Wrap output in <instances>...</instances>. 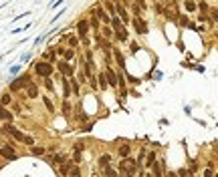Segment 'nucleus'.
Returning <instances> with one entry per match:
<instances>
[{"instance_id":"obj_53","label":"nucleus","mask_w":218,"mask_h":177,"mask_svg":"<svg viewBox=\"0 0 218 177\" xmlns=\"http://www.w3.org/2000/svg\"><path fill=\"white\" fill-rule=\"evenodd\" d=\"M143 177H154V175H143Z\"/></svg>"},{"instance_id":"obj_30","label":"nucleus","mask_w":218,"mask_h":177,"mask_svg":"<svg viewBox=\"0 0 218 177\" xmlns=\"http://www.w3.org/2000/svg\"><path fill=\"white\" fill-rule=\"evenodd\" d=\"M69 177H81V169L77 165H73V169L69 171Z\"/></svg>"},{"instance_id":"obj_8","label":"nucleus","mask_w":218,"mask_h":177,"mask_svg":"<svg viewBox=\"0 0 218 177\" xmlns=\"http://www.w3.org/2000/svg\"><path fill=\"white\" fill-rule=\"evenodd\" d=\"M0 155H2V157H4V159H8V161H14V159H16V157H18V155H16V151H14V149H12L10 145H4V147H2V149H0Z\"/></svg>"},{"instance_id":"obj_12","label":"nucleus","mask_w":218,"mask_h":177,"mask_svg":"<svg viewBox=\"0 0 218 177\" xmlns=\"http://www.w3.org/2000/svg\"><path fill=\"white\" fill-rule=\"evenodd\" d=\"M115 38H117L119 42H125L127 38H129V32H127V26H121L119 30H115Z\"/></svg>"},{"instance_id":"obj_36","label":"nucleus","mask_w":218,"mask_h":177,"mask_svg":"<svg viewBox=\"0 0 218 177\" xmlns=\"http://www.w3.org/2000/svg\"><path fill=\"white\" fill-rule=\"evenodd\" d=\"M28 28H30V22H28V24H24V26H20V28H14V30H12V34H18V32H24V30H28Z\"/></svg>"},{"instance_id":"obj_29","label":"nucleus","mask_w":218,"mask_h":177,"mask_svg":"<svg viewBox=\"0 0 218 177\" xmlns=\"http://www.w3.org/2000/svg\"><path fill=\"white\" fill-rule=\"evenodd\" d=\"M43 103H45V107L49 109V113H53V111H55V107H53V103H51L49 97H43Z\"/></svg>"},{"instance_id":"obj_22","label":"nucleus","mask_w":218,"mask_h":177,"mask_svg":"<svg viewBox=\"0 0 218 177\" xmlns=\"http://www.w3.org/2000/svg\"><path fill=\"white\" fill-rule=\"evenodd\" d=\"M97 81H99V87H101V88H107V85H109V83H107V77H105V71L99 75V77H97Z\"/></svg>"},{"instance_id":"obj_26","label":"nucleus","mask_w":218,"mask_h":177,"mask_svg":"<svg viewBox=\"0 0 218 177\" xmlns=\"http://www.w3.org/2000/svg\"><path fill=\"white\" fill-rule=\"evenodd\" d=\"M81 40H79V36H73V34H69V48H73V46H77Z\"/></svg>"},{"instance_id":"obj_31","label":"nucleus","mask_w":218,"mask_h":177,"mask_svg":"<svg viewBox=\"0 0 218 177\" xmlns=\"http://www.w3.org/2000/svg\"><path fill=\"white\" fill-rule=\"evenodd\" d=\"M103 177H119V175L115 173L111 167H107V169H103Z\"/></svg>"},{"instance_id":"obj_46","label":"nucleus","mask_w":218,"mask_h":177,"mask_svg":"<svg viewBox=\"0 0 218 177\" xmlns=\"http://www.w3.org/2000/svg\"><path fill=\"white\" fill-rule=\"evenodd\" d=\"M119 177H133V175L127 173V171H123V169H119Z\"/></svg>"},{"instance_id":"obj_20","label":"nucleus","mask_w":218,"mask_h":177,"mask_svg":"<svg viewBox=\"0 0 218 177\" xmlns=\"http://www.w3.org/2000/svg\"><path fill=\"white\" fill-rule=\"evenodd\" d=\"M109 163H111V155H101V157H99V165L103 167V169H107Z\"/></svg>"},{"instance_id":"obj_23","label":"nucleus","mask_w":218,"mask_h":177,"mask_svg":"<svg viewBox=\"0 0 218 177\" xmlns=\"http://www.w3.org/2000/svg\"><path fill=\"white\" fill-rule=\"evenodd\" d=\"M184 8H186L188 12H194L196 10V2L194 0H186V2H184Z\"/></svg>"},{"instance_id":"obj_41","label":"nucleus","mask_w":218,"mask_h":177,"mask_svg":"<svg viewBox=\"0 0 218 177\" xmlns=\"http://www.w3.org/2000/svg\"><path fill=\"white\" fill-rule=\"evenodd\" d=\"M85 60H89V63H93V53L89 50V48L85 50Z\"/></svg>"},{"instance_id":"obj_37","label":"nucleus","mask_w":218,"mask_h":177,"mask_svg":"<svg viewBox=\"0 0 218 177\" xmlns=\"http://www.w3.org/2000/svg\"><path fill=\"white\" fill-rule=\"evenodd\" d=\"M63 14H65V8H61V12H57V14H55V16H53V18H51V24H55V22H57L59 18H61V16H63Z\"/></svg>"},{"instance_id":"obj_21","label":"nucleus","mask_w":218,"mask_h":177,"mask_svg":"<svg viewBox=\"0 0 218 177\" xmlns=\"http://www.w3.org/2000/svg\"><path fill=\"white\" fill-rule=\"evenodd\" d=\"M69 83H71V88H73V95H77V97H79L81 88H79V83H77V78H69Z\"/></svg>"},{"instance_id":"obj_1","label":"nucleus","mask_w":218,"mask_h":177,"mask_svg":"<svg viewBox=\"0 0 218 177\" xmlns=\"http://www.w3.org/2000/svg\"><path fill=\"white\" fill-rule=\"evenodd\" d=\"M4 133H8L12 139H16V141H20V143H24V145H30V147L35 145V139H33V137H28V135H24L22 131H18L12 123H6V125H4Z\"/></svg>"},{"instance_id":"obj_16","label":"nucleus","mask_w":218,"mask_h":177,"mask_svg":"<svg viewBox=\"0 0 218 177\" xmlns=\"http://www.w3.org/2000/svg\"><path fill=\"white\" fill-rule=\"evenodd\" d=\"M91 14H93V12H91ZM89 26H91L95 32H99V28H101V20H99V18H97V16L93 14L91 18H89Z\"/></svg>"},{"instance_id":"obj_54","label":"nucleus","mask_w":218,"mask_h":177,"mask_svg":"<svg viewBox=\"0 0 218 177\" xmlns=\"http://www.w3.org/2000/svg\"><path fill=\"white\" fill-rule=\"evenodd\" d=\"M0 60H2V56H0Z\"/></svg>"},{"instance_id":"obj_39","label":"nucleus","mask_w":218,"mask_h":177,"mask_svg":"<svg viewBox=\"0 0 218 177\" xmlns=\"http://www.w3.org/2000/svg\"><path fill=\"white\" fill-rule=\"evenodd\" d=\"M210 16H212L214 22H218V8H212V10H210Z\"/></svg>"},{"instance_id":"obj_25","label":"nucleus","mask_w":218,"mask_h":177,"mask_svg":"<svg viewBox=\"0 0 218 177\" xmlns=\"http://www.w3.org/2000/svg\"><path fill=\"white\" fill-rule=\"evenodd\" d=\"M10 101H12L10 93H4V95H2V99H0V105H2V107H6V105H8Z\"/></svg>"},{"instance_id":"obj_18","label":"nucleus","mask_w":218,"mask_h":177,"mask_svg":"<svg viewBox=\"0 0 218 177\" xmlns=\"http://www.w3.org/2000/svg\"><path fill=\"white\" fill-rule=\"evenodd\" d=\"M121 26H125V24L121 22V18H119V16H111V28H113V32H115V30H119Z\"/></svg>"},{"instance_id":"obj_35","label":"nucleus","mask_w":218,"mask_h":177,"mask_svg":"<svg viewBox=\"0 0 218 177\" xmlns=\"http://www.w3.org/2000/svg\"><path fill=\"white\" fill-rule=\"evenodd\" d=\"M49 32H51V30H46V32H43V34H41V36H38V38H36V40H35V46H38V44L43 42V40H45L46 36H49Z\"/></svg>"},{"instance_id":"obj_38","label":"nucleus","mask_w":218,"mask_h":177,"mask_svg":"<svg viewBox=\"0 0 218 177\" xmlns=\"http://www.w3.org/2000/svg\"><path fill=\"white\" fill-rule=\"evenodd\" d=\"M20 66L22 65H12L10 66V75H18V73H20Z\"/></svg>"},{"instance_id":"obj_14","label":"nucleus","mask_w":218,"mask_h":177,"mask_svg":"<svg viewBox=\"0 0 218 177\" xmlns=\"http://www.w3.org/2000/svg\"><path fill=\"white\" fill-rule=\"evenodd\" d=\"M99 32H101V36H103V38H107V40H109L111 36H115L113 28H111V24H105V26L101 28V30H99Z\"/></svg>"},{"instance_id":"obj_6","label":"nucleus","mask_w":218,"mask_h":177,"mask_svg":"<svg viewBox=\"0 0 218 177\" xmlns=\"http://www.w3.org/2000/svg\"><path fill=\"white\" fill-rule=\"evenodd\" d=\"M57 68H59V73H61L63 77H71V75L75 73V68H73V65H71L69 60H61L57 65Z\"/></svg>"},{"instance_id":"obj_40","label":"nucleus","mask_w":218,"mask_h":177,"mask_svg":"<svg viewBox=\"0 0 218 177\" xmlns=\"http://www.w3.org/2000/svg\"><path fill=\"white\" fill-rule=\"evenodd\" d=\"M198 8L202 10V14H206V12H208V4H206V2H200V4H198Z\"/></svg>"},{"instance_id":"obj_24","label":"nucleus","mask_w":218,"mask_h":177,"mask_svg":"<svg viewBox=\"0 0 218 177\" xmlns=\"http://www.w3.org/2000/svg\"><path fill=\"white\" fill-rule=\"evenodd\" d=\"M154 177H164V171H162V165L160 163H154Z\"/></svg>"},{"instance_id":"obj_34","label":"nucleus","mask_w":218,"mask_h":177,"mask_svg":"<svg viewBox=\"0 0 218 177\" xmlns=\"http://www.w3.org/2000/svg\"><path fill=\"white\" fill-rule=\"evenodd\" d=\"M63 115H65V117H69V115H71V105L67 103V101L63 103Z\"/></svg>"},{"instance_id":"obj_47","label":"nucleus","mask_w":218,"mask_h":177,"mask_svg":"<svg viewBox=\"0 0 218 177\" xmlns=\"http://www.w3.org/2000/svg\"><path fill=\"white\" fill-rule=\"evenodd\" d=\"M204 177H214V173H212V169H210V167L204 171Z\"/></svg>"},{"instance_id":"obj_19","label":"nucleus","mask_w":218,"mask_h":177,"mask_svg":"<svg viewBox=\"0 0 218 177\" xmlns=\"http://www.w3.org/2000/svg\"><path fill=\"white\" fill-rule=\"evenodd\" d=\"M71 169H73V161H63V163H61V173H63V175H69Z\"/></svg>"},{"instance_id":"obj_33","label":"nucleus","mask_w":218,"mask_h":177,"mask_svg":"<svg viewBox=\"0 0 218 177\" xmlns=\"http://www.w3.org/2000/svg\"><path fill=\"white\" fill-rule=\"evenodd\" d=\"M154 163H156V153H149V155H148V161H146V165H148V167H154Z\"/></svg>"},{"instance_id":"obj_52","label":"nucleus","mask_w":218,"mask_h":177,"mask_svg":"<svg viewBox=\"0 0 218 177\" xmlns=\"http://www.w3.org/2000/svg\"><path fill=\"white\" fill-rule=\"evenodd\" d=\"M111 2H113V4H117V2H121V0H111Z\"/></svg>"},{"instance_id":"obj_3","label":"nucleus","mask_w":218,"mask_h":177,"mask_svg":"<svg viewBox=\"0 0 218 177\" xmlns=\"http://www.w3.org/2000/svg\"><path fill=\"white\" fill-rule=\"evenodd\" d=\"M28 83H33V81H30V77H28V73H24V75H20V77L14 78L8 88H10L12 93H16V91H20V88H26V85H28Z\"/></svg>"},{"instance_id":"obj_55","label":"nucleus","mask_w":218,"mask_h":177,"mask_svg":"<svg viewBox=\"0 0 218 177\" xmlns=\"http://www.w3.org/2000/svg\"><path fill=\"white\" fill-rule=\"evenodd\" d=\"M214 177H218V175H214Z\"/></svg>"},{"instance_id":"obj_44","label":"nucleus","mask_w":218,"mask_h":177,"mask_svg":"<svg viewBox=\"0 0 218 177\" xmlns=\"http://www.w3.org/2000/svg\"><path fill=\"white\" fill-rule=\"evenodd\" d=\"M63 2H65V0H55V2H51V4H49V8H57V6L63 4Z\"/></svg>"},{"instance_id":"obj_4","label":"nucleus","mask_w":218,"mask_h":177,"mask_svg":"<svg viewBox=\"0 0 218 177\" xmlns=\"http://www.w3.org/2000/svg\"><path fill=\"white\" fill-rule=\"evenodd\" d=\"M89 20L87 18H81L79 22H77V36H79V40H83V38H87L89 36Z\"/></svg>"},{"instance_id":"obj_48","label":"nucleus","mask_w":218,"mask_h":177,"mask_svg":"<svg viewBox=\"0 0 218 177\" xmlns=\"http://www.w3.org/2000/svg\"><path fill=\"white\" fill-rule=\"evenodd\" d=\"M28 58H30V53H26V55H22V58H20V60H22V63H26Z\"/></svg>"},{"instance_id":"obj_27","label":"nucleus","mask_w":218,"mask_h":177,"mask_svg":"<svg viewBox=\"0 0 218 177\" xmlns=\"http://www.w3.org/2000/svg\"><path fill=\"white\" fill-rule=\"evenodd\" d=\"M119 155L125 159L127 155H129V145H121V147H119Z\"/></svg>"},{"instance_id":"obj_51","label":"nucleus","mask_w":218,"mask_h":177,"mask_svg":"<svg viewBox=\"0 0 218 177\" xmlns=\"http://www.w3.org/2000/svg\"><path fill=\"white\" fill-rule=\"evenodd\" d=\"M121 4H131V0H121Z\"/></svg>"},{"instance_id":"obj_43","label":"nucleus","mask_w":218,"mask_h":177,"mask_svg":"<svg viewBox=\"0 0 218 177\" xmlns=\"http://www.w3.org/2000/svg\"><path fill=\"white\" fill-rule=\"evenodd\" d=\"M180 24H182V26H190V22H188V18H186L184 14H180Z\"/></svg>"},{"instance_id":"obj_49","label":"nucleus","mask_w":218,"mask_h":177,"mask_svg":"<svg viewBox=\"0 0 218 177\" xmlns=\"http://www.w3.org/2000/svg\"><path fill=\"white\" fill-rule=\"evenodd\" d=\"M138 50H139V46L133 42V44H131V53H138Z\"/></svg>"},{"instance_id":"obj_50","label":"nucleus","mask_w":218,"mask_h":177,"mask_svg":"<svg viewBox=\"0 0 218 177\" xmlns=\"http://www.w3.org/2000/svg\"><path fill=\"white\" fill-rule=\"evenodd\" d=\"M166 177H178V173H174V171H170V173H168Z\"/></svg>"},{"instance_id":"obj_13","label":"nucleus","mask_w":218,"mask_h":177,"mask_svg":"<svg viewBox=\"0 0 218 177\" xmlns=\"http://www.w3.org/2000/svg\"><path fill=\"white\" fill-rule=\"evenodd\" d=\"M61 81H63V97L67 99V97H71V83H69V77H63Z\"/></svg>"},{"instance_id":"obj_15","label":"nucleus","mask_w":218,"mask_h":177,"mask_svg":"<svg viewBox=\"0 0 218 177\" xmlns=\"http://www.w3.org/2000/svg\"><path fill=\"white\" fill-rule=\"evenodd\" d=\"M0 121H8V123L12 121V113L6 107H2V105H0Z\"/></svg>"},{"instance_id":"obj_45","label":"nucleus","mask_w":218,"mask_h":177,"mask_svg":"<svg viewBox=\"0 0 218 177\" xmlns=\"http://www.w3.org/2000/svg\"><path fill=\"white\" fill-rule=\"evenodd\" d=\"M24 16H30V12H22V14H18V16H14V18H12V22L20 20V18H24Z\"/></svg>"},{"instance_id":"obj_9","label":"nucleus","mask_w":218,"mask_h":177,"mask_svg":"<svg viewBox=\"0 0 218 177\" xmlns=\"http://www.w3.org/2000/svg\"><path fill=\"white\" fill-rule=\"evenodd\" d=\"M105 77H107L109 87H117V75H115V71L111 68V66H107V68H105Z\"/></svg>"},{"instance_id":"obj_5","label":"nucleus","mask_w":218,"mask_h":177,"mask_svg":"<svg viewBox=\"0 0 218 177\" xmlns=\"http://www.w3.org/2000/svg\"><path fill=\"white\" fill-rule=\"evenodd\" d=\"M138 165H139V163L135 161V159H129V157H125V159L119 163V169H123V171H127V173H131V175H133V173L138 171Z\"/></svg>"},{"instance_id":"obj_28","label":"nucleus","mask_w":218,"mask_h":177,"mask_svg":"<svg viewBox=\"0 0 218 177\" xmlns=\"http://www.w3.org/2000/svg\"><path fill=\"white\" fill-rule=\"evenodd\" d=\"M63 56H65V60H71V58H75V48H67Z\"/></svg>"},{"instance_id":"obj_7","label":"nucleus","mask_w":218,"mask_h":177,"mask_svg":"<svg viewBox=\"0 0 218 177\" xmlns=\"http://www.w3.org/2000/svg\"><path fill=\"white\" fill-rule=\"evenodd\" d=\"M133 26H135V32L138 34H148V22L141 20L139 16H133Z\"/></svg>"},{"instance_id":"obj_11","label":"nucleus","mask_w":218,"mask_h":177,"mask_svg":"<svg viewBox=\"0 0 218 177\" xmlns=\"http://www.w3.org/2000/svg\"><path fill=\"white\" fill-rule=\"evenodd\" d=\"M26 97L28 99H36L38 97V87H36L35 83H28L26 85Z\"/></svg>"},{"instance_id":"obj_32","label":"nucleus","mask_w":218,"mask_h":177,"mask_svg":"<svg viewBox=\"0 0 218 177\" xmlns=\"http://www.w3.org/2000/svg\"><path fill=\"white\" fill-rule=\"evenodd\" d=\"M30 151H33V155H45V147H30Z\"/></svg>"},{"instance_id":"obj_42","label":"nucleus","mask_w":218,"mask_h":177,"mask_svg":"<svg viewBox=\"0 0 218 177\" xmlns=\"http://www.w3.org/2000/svg\"><path fill=\"white\" fill-rule=\"evenodd\" d=\"M45 87L49 88V91H53V81H51V77H46V78H45Z\"/></svg>"},{"instance_id":"obj_2","label":"nucleus","mask_w":218,"mask_h":177,"mask_svg":"<svg viewBox=\"0 0 218 177\" xmlns=\"http://www.w3.org/2000/svg\"><path fill=\"white\" fill-rule=\"evenodd\" d=\"M35 73L43 78L51 77V75H53V65L46 63V60H38V63H35Z\"/></svg>"},{"instance_id":"obj_10","label":"nucleus","mask_w":218,"mask_h":177,"mask_svg":"<svg viewBox=\"0 0 218 177\" xmlns=\"http://www.w3.org/2000/svg\"><path fill=\"white\" fill-rule=\"evenodd\" d=\"M113 58H115V63H117L119 68H125V56H123V53L119 48H113Z\"/></svg>"},{"instance_id":"obj_17","label":"nucleus","mask_w":218,"mask_h":177,"mask_svg":"<svg viewBox=\"0 0 218 177\" xmlns=\"http://www.w3.org/2000/svg\"><path fill=\"white\" fill-rule=\"evenodd\" d=\"M103 8L109 12V16H117V12H115V4L111 0H103Z\"/></svg>"}]
</instances>
